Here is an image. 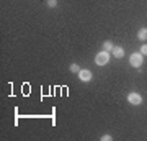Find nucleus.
<instances>
[{
    "label": "nucleus",
    "mask_w": 147,
    "mask_h": 141,
    "mask_svg": "<svg viewBox=\"0 0 147 141\" xmlns=\"http://www.w3.org/2000/svg\"><path fill=\"white\" fill-rule=\"evenodd\" d=\"M129 63H131V66H134V67H141L142 63H144L142 52H132L131 58H129Z\"/></svg>",
    "instance_id": "nucleus-2"
},
{
    "label": "nucleus",
    "mask_w": 147,
    "mask_h": 141,
    "mask_svg": "<svg viewBox=\"0 0 147 141\" xmlns=\"http://www.w3.org/2000/svg\"><path fill=\"white\" fill-rule=\"evenodd\" d=\"M79 79L82 80V82H88L90 79H92V71H88V69L79 71Z\"/></svg>",
    "instance_id": "nucleus-4"
},
{
    "label": "nucleus",
    "mask_w": 147,
    "mask_h": 141,
    "mask_svg": "<svg viewBox=\"0 0 147 141\" xmlns=\"http://www.w3.org/2000/svg\"><path fill=\"white\" fill-rule=\"evenodd\" d=\"M47 5L51 7V8H54V7L57 5V0H47Z\"/></svg>",
    "instance_id": "nucleus-8"
},
{
    "label": "nucleus",
    "mask_w": 147,
    "mask_h": 141,
    "mask_svg": "<svg viewBox=\"0 0 147 141\" xmlns=\"http://www.w3.org/2000/svg\"><path fill=\"white\" fill-rule=\"evenodd\" d=\"M101 140H103V141H111V140H113V136H111V135H105V136H101Z\"/></svg>",
    "instance_id": "nucleus-10"
},
{
    "label": "nucleus",
    "mask_w": 147,
    "mask_h": 141,
    "mask_svg": "<svg viewBox=\"0 0 147 141\" xmlns=\"http://www.w3.org/2000/svg\"><path fill=\"white\" fill-rule=\"evenodd\" d=\"M113 48H115V44H113L111 41H105V43H103V49H105V51L110 52V51H113Z\"/></svg>",
    "instance_id": "nucleus-7"
},
{
    "label": "nucleus",
    "mask_w": 147,
    "mask_h": 141,
    "mask_svg": "<svg viewBox=\"0 0 147 141\" xmlns=\"http://www.w3.org/2000/svg\"><path fill=\"white\" fill-rule=\"evenodd\" d=\"M70 71H72V72H79L80 69H79V66H77V64H72V66H70Z\"/></svg>",
    "instance_id": "nucleus-9"
},
{
    "label": "nucleus",
    "mask_w": 147,
    "mask_h": 141,
    "mask_svg": "<svg viewBox=\"0 0 147 141\" xmlns=\"http://www.w3.org/2000/svg\"><path fill=\"white\" fill-rule=\"evenodd\" d=\"M111 52H113V56H115V58H118V59H121L123 56H124V49H123L121 46H115Z\"/></svg>",
    "instance_id": "nucleus-5"
},
{
    "label": "nucleus",
    "mask_w": 147,
    "mask_h": 141,
    "mask_svg": "<svg viewBox=\"0 0 147 141\" xmlns=\"http://www.w3.org/2000/svg\"><path fill=\"white\" fill-rule=\"evenodd\" d=\"M137 38L139 40H147V28H141L137 31Z\"/></svg>",
    "instance_id": "nucleus-6"
},
{
    "label": "nucleus",
    "mask_w": 147,
    "mask_h": 141,
    "mask_svg": "<svg viewBox=\"0 0 147 141\" xmlns=\"http://www.w3.org/2000/svg\"><path fill=\"white\" fill-rule=\"evenodd\" d=\"M95 63H96V66H106V64L110 63V52L105 51V49L101 52H98L95 56Z\"/></svg>",
    "instance_id": "nucleus-1"
},
{
    "label": "nucleus",
    "mask_w": 147,
    "mask_h": 141,
    "mask_svg": "<svg viewBox=\"0 0 147 141\" xmlns=\"http://www.w3.org/2000/svg\"><path fill=\"white\" fill-rule=\"evenodd\" d=\"M141 52H142V54H147V44H142V48H141Z\"/></svg>",
    "instance_id": "nucleus-11"
},
{
    "label": "nucleus",
    "mask_w": 147,
    "mask_h": 141,
    "mask_svg": "<svg viewBox=\"0 0 147 141\" xmlns=\"http://www.w3.org/2000/svg\"><path fill=\"white\" fill-rule=\"evenodd\" d=\"M127 100H129L131 105H141L142 104V95L137 94V92H131V94L127 95Z\"/></svg>",
    "instance_id": "nucleus-3"
}]
</instances>
